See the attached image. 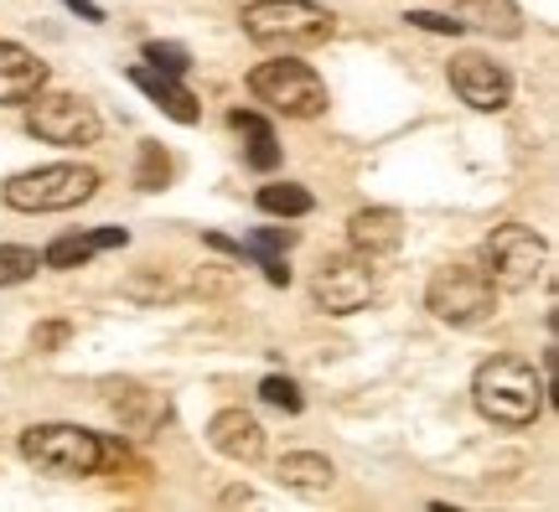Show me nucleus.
Returning a JSON list of instances; mask_svg holds the SVG:
<instances>
[{"label":"nucleus","instance_id":"27","mask_svg":"<svg viewBox=\"0 0 559 512\" xmlns=\"http://www.w3.org/2000/svg\"><path fill=\"white\" fill-rule=\"evenodd\" d=\"M62 5H68V11H79L83 21H94V26H99V21H104V11H99V5H94V0H62Z\"/></svg>","mask_w":559,"mask_h":512},{"label":"nucleus","instance_id":"22","mask_svg":"<svg viewBox=\"0 0 559 512\" xmlns=\"http://www.w3.org/2000/svg\"><path fill=\"white\" fill-rule=\"evenodd\" d=\"M166 177H171V160H166V151H160V145H140V166H135V187H140V192H160V187H166Z\"/></svg>","mask_w":559,"mask_h":512},{"label":"nucleus","instance_id":"6","mask_svg":"<svg viewBox=\"0 0 559 512\" xmlns=\"http://www.w3.org/2000/svg\"><path fill=\"white\" fill-rule=\"evenodd\" d=\"M249 94L264 104V109H275L285 119H317L326 115V83L317 79V68H306V62H260L254 73H249Z\"/></svg>","mask_w":559,"mask_h":512},{"label":"nucleus","instance_id":"24","mask_svg":"<svg viewBox=\"0 0 559 512\" xmlns=\"http://www.w3.org/2000/svg\"><path fill=\"white\" fill-rule=\"evenodd\" d=\"M145 62L160 68V73H171V79H181V73L192 68V52L177 47V41H145Z\"/></svg>","mask_w":559,"mask_h":512},{"label":"nucleus","instance_id":"17","mask_svg":"<svg viewBox=\"0 0 559 512\" xmlns=\"http://www.w3.org/2000/svg\"><path fill=\"white\" fill-rule=\"evenodd\" d=\"M456 21L477 26V32H492V37H523L519 0H456Z\"/></svg>","mask_w":559,"mask_h":512},{"label":"nucleus","instance_id":"2","mask_svg":"<svg viewBox=\"0 0 559 512\" xmlns=\"http://www.w3.org/2000/svg\"><path fill=\"white\" fill-rule=\"evenodd\" d=\"M243 37L260 47H317L337 32V16L317 0H254L243 5Z\"/></svg>","mask_w":559,"mask_h":512},{"label":"nucleus","instance_id":"25","mask_svg":"<svg viewBox=\"0 0 559 512\" xmlns=\"http://www.w3.org/2000/svg\"><path fill=\"white\" fill-rule=\"evenodd\" d=\"M409 26H425V32H440V37H461L466 26H461L456 16H440V11H409Z\"/></svg>","mask_w":559,"mask_h":512},{"label":"nucleus","instance_id":"26","mask_svg":"<svg viewBox=\"0 0 559 512\" xmlns=\"http://www.w3.org/2000/svg\"><path fill=\"white\" fill-rule=\"evenodd\" d=\"M68 336H73V326H68V321H47V326H37V332H32V347H37V353H58Z\"/></svg>","mask_w":559,"mask_h":512},{"label":"nucleus","instance_id":"19","mask_svg":"<svg viewBox=\"0 0 559 512\" xmlns=\"http://www.w3.org/2000/svg\"><path fill=\"white\" fill-rule=\"evenodd\" d=\"M228 124L249 135V166H254V171H275V166H280L275 130H270L260 115H243V109H234V115H228Z\"/></svg>","mask_w":559,"mask_h":512},{"label":"nucleus","instance_id":"9","mask_svg":"<svg viewBox=\"0 0 559 512\" xmlns=\"http://www.w3.org/2000/svg\"><path fill=\"white\" fill-rule=\"evenodd\" d=\"M311 296L326 315H353L373 300V259L362 254H332L311 279Z\"/></svg>","mask_w":559,"mask_h":512},{"label":"nucleus","instance_id":"20","mask_svg":"<svg viewBox=\"0 0 559 512\" xmlns=\"http://www.w3.org/2000/svg\"><path fill=\"white\" fill-rule=\"evenodd\" d=\"M260 207L270 217H306L317 207V198L300 181H270V187H260Z\"/></svg>","mask_w":559,"mask_h":512},{"label":"nucleus","instance_id":"8","mask_svg":"<svg viewBox=\"0 0 559 512\" xmlns=\"http://www.w3.org/2000/svg\"><path fill=\"white\" fill-rule=\"evenodd\" d=\"M26 130L41 140V145H62V151H73V145H94L104 130L99 109L79 94H47L41 88L32 109H26Z\"/></svg>","mask_w":559,"mask_h":512},{"label":"nucleus","instance_id":"4","mask_svg":"<svg viewBox=\"0 0 559 512\" xmlns=\"http://www.w3.org/2000/svg\"><path fill=\"white\" fill-rule=\"evenodd\" d=\"M99 192L94 166H37L5 181V207L16 213H68Z\"/></svg>","mask_w":559,"mask_h":512},{"label":"nucleus","instance_id":"21","mask_svg":"<svg viewBox=\"0 0 559 512\" xmlns=\"http://www.w3.org/2000/svg\"><path fill=\"white\" fill-rule=\"evenodd\" d=\"M41 270V254L37 249H21V243H0V290L11 285H26V279Z\"/></svg>","mask_w":559,"mask_h":512},{"label":"nucleus","instance_id":"11","mask_svg":"<svg viewBox=\"0 0 559 512\" xmlns=\"http://www.w3.org/2000/svg\"><path fill=\"white\" fill-rule=\"evenodd\" d=\"M104 394H109V409L120 419L130 434H156L166 425V398L156 389H145L135 378H115V383H104Z\"/></svg>","mask_w":559,"mask_h":512},{"label":"nucleus","instance_id":"7","mask_svg":"<svg viewBox=\"0 0 559 512\" xmlns=\"http://www.w3.org/2000/svg\"><path fill=\"white\" fill-rule=\"evenodd\" d=\"M544 259H549V243H544V234H534L528 223H502V228H492L487 249H481L487 279H492L498 290H528V285L544 275Z\"/></svg>","mask_w":559,"mask_h":512},{"label":"nucleus","instance_id":"16","mask_svg":"<svg viewBox=\"0 0 559 512\" xmlns=\"http://www.w3.org/2000/svg\"><path fill=\"white\" fill-rule=\"evenodd\" d=\"M130 83H135L151 104H160V109L177 119V124H198V115H202L198 99H192V94H187L171 73H160V68H130Z\"/></svg>","mask_w":559,"mask_h":512},{"label":"nucleus","instance_id":"1","mask_svg":"<svg viewBox=\"0 0 559 512\" xmlns=\"http://www.w3.org/2000/svg\"><path fill=\"white\" fill-rule=\"evenodd\" d=\"M472 398L477 409L492 419V425H508V430H523L534 425L549 404V383H544L523 357H487L472 378Z\"/></svg>","mask_w":559,"mask_h":512},{"label":"nucleus","instance_id":"23","mask_svg":"<svg viewBox=\"0 0 559 512\" xmlns=\"http://www.w3.org/2000/svg\"><path fill=\"white\" fill-rule=\"evenodd\" d=\"M260 398H264V404H275V409H285V414H300V409H306L300 383H296V378H280V373H270L260 383Z\"/></svg>","mask_w":559,"mask_h":512},{"label":"nucleus","instance_id":"5","mask_svg":"<svg viewBox=\"0 0 559 512\" xmlns=\"http://www.w3.org/2000/svg\"><path fill=\"white\" fill-rule=\"evenodd\" d=\"M425 306L445 326H477V321L498 311V285L477 264H445L425 285Z\"/></svg>","mask_w":559,"mask_h":512},{"label":"nucleus","instance_id":"12","mask_svg":"<svg viewBox=\"0 0 559 512\" xmlns=\"http://www.w3.org/2000/svg\"><path fill=\"white\" fill-rule=\"evenodd\" d=\"M207 445L228 455V461H239V466H254L264 455V425L243 409H218L213 425H207Z\"/></svg>","mask_w":559,"mask_h":512},{"label":"nucleus","instance_id":"13","mask_svg":"<svg viewBox=\"0 0 559 512\" xmlns=\"http://www.w3.org/2000/svg\"><path fill=\"white\" fill-rule=\"evenodd\" d=\"M41 88H47V62L21 41H0V104H32Z\"/></svg>","mask_w":559,"mask_h":512},{"label":"nucleus","instance_id":"18","mask_svg":"<svg viewBox=\"0 0 559 512\" xmlns=\"http://www.w3.org/2000/svg\"><path fill=\"white\" fill-rule=\"evenodd\" d=\"M275 476H280V487H290V492H326L337 472H332V461L317 451H290L275 466Z\"/></svg>","mask_w":559,"mask_h":512},{"label":"nucleus","instance_id":"10","mask_svg":"<svg viewBox=\"0 0 559 512\" xmlns=\"http://www.w3.org/2000/svg\"><path fill=\"white\" fill-rule=\"evenodd\" d=\"M451 88H456L461 104H472L477 115H498V109H508V99H513L508 68L492 62V58H481V52H461V58H451Z\"/></svg>","mask_w":559,"mask_h":512},{"label":"nucleus","instance_id":"28","mask_svg":"<svg viewBox=\"0 0 559 512\" xmlns=\"http://www.w3.org/2000/svg\"><path fill=\"white\" fill-rule=\"evenodd\" d=\"M223 502H228V508H239V502H254V492H249V487H228Z\"/></svg>","mask_w":559,"mask_h":512},{"label":"nucleus","instance_id":"15","mask_svg":"<svg viewBox=\"0 0 559 512\" xmlns=\"http://www.w3.org/2000/svg\"><path fill=\"white\" fill-rule=\"evenodd\" d=\"M130 234L124 228H99V234H62L52 238L47 249H41V264L47 270H83L88 259L99 254V249H124Z\"/></svg>","mask_w":559,"mask_h":512},{"label":"nucleus","instance_id":"3","mask_svg":"<svg viewBox=\"0 0 559 512\" xmlns=\"http://www.w3.org/2000/svg\"><path fill=\"white\" fill-rule=\"evenodd\" d=\"M21 455L47 476H94L109 461V440L83 425H32L21 434Z\"/></svg>","mask_w":559,"mask_h":512},{"label":"nucleus","instance_id":"14","mask_svg":"<svg viewBox=\"0 0 559 512\" xmlns=\"http://www.w3.org/2000/svg\"><path fill=\"white\" fill-rule=\"evenodd\" d=\"M347 238H353V254L389 259V254H400V243H404V217L394 207H362V213L347 217Z\"/></svg>","mask_w":559,"mask_h":512}]
</instances>
